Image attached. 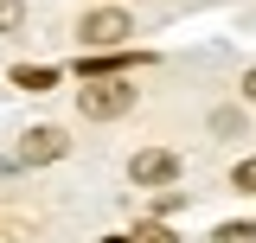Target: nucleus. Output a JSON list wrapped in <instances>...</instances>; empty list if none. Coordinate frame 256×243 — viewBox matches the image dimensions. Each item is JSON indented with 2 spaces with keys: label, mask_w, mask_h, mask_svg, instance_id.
I'll list each match as a JSON object with an SVG mask.
<instances>
[{
  "label": "nucleus",
  "mask_w": 256,
  "mask_h": 243,
  "mask_svg": "<svg viewBox=\"0 0 256 243\" xmlns=\"http://www.w3.org/2000/svg\"><path fill=\"white\" fill-rule=\"evenodd\" d=\"M77 109H84L90 122H109V116H122V109H134V84H122L116 70H109V77H84Z\"/></svg>",
  "instance_id": "nucleus-1"
},
{
  "label": "nucleus",
  "mask_w": 256,
  "mask_h": 243,
  "mask_svg": "<svg viewBox=\"0 0 256 243\" xmlns=\"http://www.w3.org/2000/svg\"><path fill=\"white\" fill-rule=\"evenodd\" d=\"M244 96H250V102H256V70H250V77H244Z\"/></svg>",
  "instance_id": "nucleus-11"
},
{
  "label": "nucleus",
  "mask_w": 256,
  "mask_h": 243,
  "mask_svg": "<svg viewBox=\"0 0 256 243\" xmlns=\"http://www.w3.org/2000/svg\"><path fill=\"white\" fill-rule=\"evenodd\" d=\"M237 186H244V192H256V160H237Z\"/></svg>",
  "instance_id": "nucleus-9"
},
{
  "label": "nucleus",
  "mask_w": 256,
  "mask_h": 243,
  "mask_svg": "<svg viewBox=\"0 0 256 243\" xmlns=\"http://www.w3.org/2000/svg\"><path fill=\"white\" fill-rule=\"evenodd\" d=\"M212 134H244V109H212Z\"/></svg>",
  "instance_id": "nucleus-6"
},
{
  "label": "nucleus",
  "mask_w": 256,
  "mask_h": 243,
  "mask_svg": "<svg viewBox=\"0 0 256 243\" xmlns=\"http://www.w3.org/2000/svg\"><path fill=\"white\" fill-rule=\"evenodd\" d=\"M20 20H26V0H0V32H20Z\"/></svg>",
  "instance_id": "nucleus-8"
},
{
  "label": "nucleus",
  "mask_w": 256,
  "mask_h": 243,
  "mask_svg": "<svg viewBox=\"0 0 256 243\" xmlns=\"http://www.w3.org/2000/svg\"><path fill=\"white\" fill-rule=\"evenodd\" d=\"M134 237H141V243H166V230H160V224H141Z\"/></svg>",
  "instance_id": "nucleus-10"
},
{
  "label": "nucleus",
  "mask_w": 256,
  "mask_h": 243,
  "mask_svg": "<svg viewBox=\"0 0 256 243\" xmlns=\"http://www.w3.org/2000/svg\"><path fill=\"white\" fill-rule=\"evenodd\" d=\"M13 84H20V90H52V84H58V70H45V64L32 70V64H20V70H13Z\"/></svg>",
  "instance_id": "nucleus-5"
},
{
  "label": "nucleus",
  "mask_w": 256,
  "mask_h": 243,
  "mask_svg": "<svg viewBox=\"0 0 256 243\" xmlns=\"http://www.w3.org/2000/svg\"><path fill=\"white\" fill-rule=\"evenodd\" d=\"M64 128H26L20 134V148H13V166H52V160H64Z\"/></svg>",
  "instance_id": "nucleus-2"
},
{
  "label": "nucleus",
  "mask_w": 256,
  "mask_h": 243,
  "mask_svg": "<svg viewBox=\"0 0 256 243\" xmlns=\"http://www.w3.org/2000/svg\"><path fill=\"white\" fill-rule=\"evenodd\" d=\"M212 237H218V243H256V224H218Z\"/></svg>",
  "instance_id": "nucleus-7"
},
{
  "label": "nucleus",
  "mask_w": 256,
  "mask_h": 243,
  "mask_svg": "<svg viewBox=\"0 0 256 243\" xmlns=\"http://www.w3.org/2000/svg\"><path fill=\"white\" fill-rule=\"evenodd\" d=\"M128 180L134 186H166V180H180V160H173L166 148H148V154L128 160Z\"/></svg>",
  "instance_id": "nucleus-4"
},
{
  "label": "nucleus",
  "mask_w": 256,
  "mask_h": 243,
  "mask_svg": "<svg viewBox=\"0 0 256 243\" xmlns=\"http://www.w3.org/2000/svg\"><path fill=\"white\" fill-rule=\"evenodd\" d=\"M84 45H122L128 32H134V20H128L122 6H96V13H84Z\"/></svg>",
  "instance_id": "nucleus-3"
}]
</instances>
